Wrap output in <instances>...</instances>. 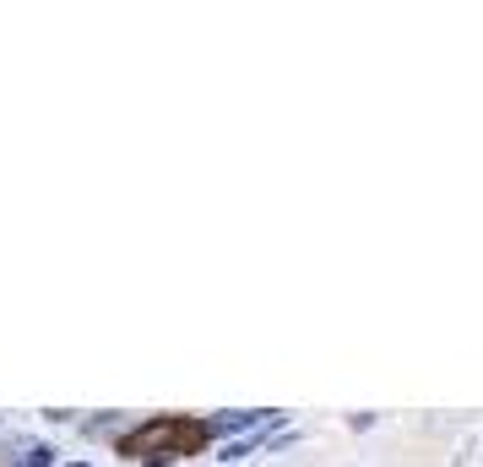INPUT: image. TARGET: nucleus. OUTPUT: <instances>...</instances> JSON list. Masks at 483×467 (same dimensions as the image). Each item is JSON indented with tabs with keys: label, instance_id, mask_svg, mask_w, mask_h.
<instances>
[{
	"label": "nucleus",
	"instance_id": "obj_2",
	"mask_svg": "<svg viewBox=\"0 0 483 467\" xmlns=\"http://www.w3.org/2000/svg\"><path fill=\"white\" fill-rule=\"evenodd\" d=\"M261 419H266V413H234L229 429H250V424H261Z\"/></svg>",
	"mask_w": 483,
	"mask_h": 467
},
{
	"label": "nucleus",
	"instance_id": "obj_3",
	"mask_svg": "<svg viewBox=\"0 0 483 467\" xmlns=\"http://www.w3.org/2000/svg\"><path fill=\"white\" fill-rule=\"evenodd\" d=\"M65 467H93V462H65Z\"/></svg>",
	"mask_w": 483,
	"mask_h": 467
},
{
	"label": "nucleus",
	"instance_id": "obj_1",
	"mask_svg": "<svg viewBox=\"0 0 483 467\" xmlns=\"http://www.w3.org/2000/svg\"><path fill=\"white\" fill-rule=\"evenodd\" d=\"M17 467H54V451H49V446H28Z\"/></svg>",
	"mask_w": 483,
	"mask_h": 467
}]
</instances>
